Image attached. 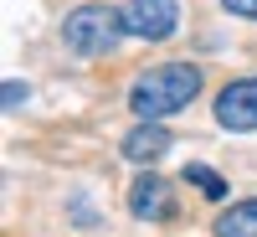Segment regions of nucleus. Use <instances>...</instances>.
Instances as JSON below:
<instances>
[{
  "instance_id": "1",
  "label": "nucleus",
  "mask_w": 257,
  "mask_h": 237,
  "mask_svg": "<svg viewBox=\"0 0 257 237\" xmlns=\"http://www.w3.org/2000/svg\"><path fill=\"white\" fill-rule=\"evenodd\" d=\"M196 93H201V67H190V62H160V67H149L128 88V109L144 124H160L170 114H180Z\"/></svg>"
},
{
  "instance_id": "2",
  "label": "nucleus",
  "mask_w": 257,
  "mask_h": 237,
  "mask_svg": "<svg viewBox=\"0 0 257 237\" xmlns=\"http://www.w3.org/2000/svg\"><path fill=\"white\" fill-rule=\"evenodd\" d=\"M118 31H123V21L108 6H77L67 16V26H62V41H67V52H77V57H103V52H113Z\"/></svg>"
},
{
  "instance_id": "3",
  "label": "nucleus",
  "mask_w": 257,
  "mask_h": 237,
  "mask_svg": "<svg viewBox=\"0 0 257 237\" xmlns=\"http://www.w3.org/2000/svg\"><path fill=\"white\" fill-rule=\"evenodd\" d=\"M118 21H123L128 36L165 41V36H175V26H180V6H175V0H128V6L118 11Z\"/></svg>"
},
{
  "instance_id": "4",
  "label": "nucleus",
  "mask_w": 257,
  "mask_h": 237,
  "mask_svg": "<svg viewBox=\"0 0 257 237\" xmlns=\"http://www.w3.org/2000/svg\"><path fill=\"white\" fill-rule=\"evenodd\" d=\"M216 124L231 129V134H252L257 129V77L226 83L216 93Z\"/></svg>"
},
{
  "instance_id": "5",
  "label": "nucleus",
  "mask_w": 257,
  "mask_h": 237,
  "mask_svg": "<svg viewBox=\"0 0 257 237\" xmlns=\"http://www.w3.org/2000/svg\"><path fill=\"white\" fill-rule=\"evenodd\" d=\"M128 211H134L139 222H165L170 211H175V191H170V181L139 176L134 186H128Z\"/></svg>"
},
{
  "instance_id": "6",
  "label": "nucleus",
  "mask_w": 257,
  "mask_h": 237,
  "mask_svg": "<svg viewBox=\"0 0 257 237\" xmlns=\"http://www.w3.org/2000/svg\"><path fill=\"white\" fill-rule=\"evenodd\" d=\"M165 149H170V134H165L160 124H139L134 134H123V155L139 160V165H144V160H160Z\"/></svg>"
},
{
  "instance_id": "7",
  "label": "nucleus",
  "mask_w": 257,
  "mask_h": 237,
  "mask_svg": "<svg viewBox=\"0 0 257 237\" xmlns=\"http://www.w3.org/2000/svg\"><path fill=\"white\" fill-rule=\"evenodd\" d=\"M216 237H257V201H237L216 217Z\"/></svg>"
},
{
  "instance_id": "8",
  "label": "nucleus",
  "mask_w": 257,
  "mask_h": 237,
  "mask_svg": "<svg viewBox=\"0 0 257 237\" xmlns=\"http://www.w3.org/2000/svg\"><path fill=\"white\" fill-rule=\"evenodd\" d=\"M185 186H196L206 201H221V196H226V181H221L211 165H201V160H190V165H185Z\"/></svg>"
},
{
  "instance_id": "9",
  "label": "nucleus",
  "mask_w": 257,
  "mask_h": 237,
  "mask_svg": "<svg viewBox=\"0 0 257 237\" xmlns=\"http://www.w3.org/2000/svg\"><path fill=\"white\" fill-rule=\"evenodd\" d=\"M221 6H226L231 16H247V21H257V0H221Z\"/></svg>"
},
{
  "instance_id": "10",
  "label": "nucleus",
  "mask_w": 257,
  "mask_h": 237,
  "mask_svg": "<svg viewBox=\"0 0 257 237\" xmlns=\"http://www.w3.org/2000/svg\"><path fill=\"white\" fill-rule=\"evenodd\" d=\"M21 98H26V88H21V83H6V109H16Z\"/></svg>"
}]
</instances>
